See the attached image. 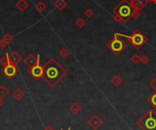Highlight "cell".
I'll return each mask as SVG.
<instances>
[{
    "label": "cell",
    "mask_w": 156,
    "mask_h": 130,
    "mask_svg": "<svg viewBox=\"0 0 156 130\" xmlns=\"http://www.w3.org/2000/svg\"><path fill=\"white\" fill-rule=\"evenodd\" d=\"M43 79L50 87H54L66 76V70L54 58H50L44 67Z\"/></svg>",
    "instance_id": "6da1fadb"
},
{
    "label": "cell",
    "mask_w": 156,
    "mask_h": 130,
    "mask_svg": "<svg viewBox=\"0 0 156 130\" xmlns=\"http://www.w3.org/2000/svg\"><path fill=\"white\" fill-rule=\"evenodd\" d=\"M133 8L128 0H122L118 6L113 9V19L116 23H127L130 18L132 17Z\"/></svg>",
    "instance_id": "7a4b0ae2"
},
{
    "label": "cell",
    "mask_w": 156,
    "mask_h": 130,
    "mask_svg": "<svg viewBox=\"0 0 156 130\" xmlns=\"http://www.w3.org/2000/svg\"><path fill=\"white\" fill-rule=\"evenodd\" d=\"M136 125L142 130H156V112L151 109L139 118Z\"/></svg>",
    "instance_id": "3957f363"
},
{
    "label": "cell",
    "mask_w": 156,
    "mask_h": 130,
    "mask_svg": "<svg viewBox=\"0 0 156 130\" xmlns=\"http://www.w3.org/2000/svg\"><path fill=\"white\" fill-rule=\"evenodd\" d=\"M115 36L126 37L129 40L130 44L136 49H139L141 47H143V45L147 42V37H145V35H143L140 30L134 31L130 36H127V35H122V34H115Z\"/></svg>",
    "instance_id": "277c9868"
},
{
    "label": "cell",
    "mask_w": 156,
    "mask_h": 130,
    "mask_svg": "<svg viewBox=\"0 0 156 130\" xmlns=\"http://www.w3.org/2000/svg\"><path fill=\"white\" fill-rule=\"evenodd\" d=\"M107 47L113 54L120 55L126 48V44L124 43L123 40L114 35V37L112 39V41L107 44Z\"/></svg>",
    "instance_id": "5b68a950"
},
{
    "label": "cell",
    "mask_w": 156,
    "mask_h": 130,
    "mask_svg": "<svg viewBox=\"0 0 156 130\" xmlns=\"http://www.w3.org/2000/svg\"><path fill=\"white\" fill-rule=\"evenodd\" d=\"M39 58H40V56H39V55H38L36 65H35V66H33L32 67L29 68L30 75H31V76L34 78H41L44 76L45 69H44V67L42 66H40V64H39Z\"/></svg>",
    "instance_id": "8992f818"
},
{
    "label": "cell",
    "mask_w": 156,
    "mask_h": 130,
    "mask_svg": "<svg viewBox=\"0 0 156 130\" xmlns=\"http://www.w3.org/2000/svg\"><path fill=\"white\" fill-rule=\"evenodd\" d=\"M17 73V68L16 64L12 63L9 59L7 65L3 68V74L7 77H13L16 76Z\"/></svg>",
    "instance_id": "52a82bcc"
},
{
    "label": "cell",
    "mask_w": 156,
    "mask_h": 130,
    "mask_svg": "<svg viewBox=\"0 0 156 130\" xmlns=\"http://www.w3.org/2000/svg\"><path fill=\"white\" fill-rule=\"evenodd\" d=\"M102 123H103L102 119L96 114L92 115V116L90 117V118L89 119V121H88L89 126L91 127L93 130H98L100 127L102 126Z\"/></svg>",
    "instance_id": "ba28073f"
},
{
    "label": "cell",
    "mask_w": 156,
    "mask_h": 130,
    "mask_svg": "<svg viewBox=\"0 0 156 130\" xmlns=\"http://www.w3.org/2000/svg\"><path fill=\"white\" fill-rule=\"evenodd\" d=\"M129 2L133 10H137V11H141L148 4L147 0H130Z\"/></svg>",
    "instance_id": "9c48e42d"
},
{
    "label": "cell",
    "mask_w": 156,
    "mask_h": 130,
    "mask_svg": "<svg viewBox=\"0 0 156 130\" xmlns=\"http://www.w3.org/2000/svg\"><path fill=\"white\" fill-rule=\"evenodd\" d=\"M69 110L72 115H74V116H77V115H79L80 112L82 111V107L79 106V104L78 102H73L69 106Z\"/></svg>",
    "instance_id": "30bf717a"
},
{
    "label": "cell",
    "mask_w": 156,
    "mask_h": 130,
    "mask_svg": "<svg viewBox=\"0 0 156 130\" xmlns=\"http://www.w3.org/2000/svg\"><path fill=\"white\" fill-rule=\"evenodd\" d=\"M24 63H25V65H26L27 67H28L30 68V67H32L33 66L36 65L37 58H36V57H35L33 54H30V55H28V56L27 57V58L24 60Z\"/></svg>",
    "instance_id": "8fae6325"
},
{
    "label": "cell",
    "mask_w": 156,
    "mask_h": 130,
    "mask_svg": "<svg viewBox=\"0 0 156 130\" xmlns=\"http://www.w3.org/2000/svg\"><path fill=\"white\" fill-rule=\"evenodd\" d=\"M9 59L12 63L17 65L20 61L22 60V57L17 52V51H12L9 54Z\"/></svg>",
    "instance_id": "7c38bea8"
},
{
    "label": "cell",
    "mask_w": 156,
    "mask_h": 130,
    "mask_svg": "<svg viewBox=\"0 0 156 130\" xmlns=\"http://www.w3.org/2000/svg\"><path fill=\"white\" fill-rule=\"evenodd\" d=\"M25 94L24 93V91L21 89V88H19V87H17V88H16L14 90V91L12 92V96H13V97L14 98H16L17 100H20L21 98H23L24 97H25Z\"/></svg>",
    "instance_id": "4fadbf2b"
},
{
    "label": "cell",
    "mask_w": 156,
    "mask_h": 130,
    "mask_svg": "<svg viewBox=\"0 0 156 130\" xmlns=\"http://www.w3.org/2000/svg\"><path fill=\"white\" fill-rule=\"evenodd\" d=\"M110 83H112V86H114L115 87H118L120 86V85H122V79L120 76H118V75H115V76L112 79H110Z\"/></svg>",
    "instance_id": "5bb4252c"
},
{
    "label": "cell",
    "mask_w": 156,
    "mask_h": 130,
    "mask_svg": "<svg viewBox=\"0 0 156 130\" xmlns=\"http://www.w3.org/2000/svg\"><path fill=\"white\" fill-rule=\"evenodd\" d=\"M54 7L58 10H59V11H61V10H63L67 7V2L65 0H56L54 3Z\"/></svg>",
    "instance_id": "9a60e30c"
},
{
    "label": "cell",
    "mask_w": 156,
    "mask_h": 130,
    "mask_svg": "<svg viewBox=\"0 0 156 130\" xmlns=\"http://www.w3.org/2000/svg\"><path fill=\"white\" fill-rule=\"evenodd\" d=\"M9 91L8 89L4 86V85H2V86H0V98H5L7 97V96L8 95Z\"/></svg>",
    "instance_id": "2e32d148"
},
{
    "label": "cell",
    "mask_w": 156,
    "mask_h": 130,
    "mask_svg": "<svg viewBox=\"0 0 156 130\" xmlns=\"http://www.w3.org/2000/svg\"><path fill=\"white\" fill-rule=\"evenodd\" d=\"M17 7L19 10L24 11V10L28 7V3L25 1V0H19V1L17 3Z\"/></svg>",
    "instance_id": "e0dca14e"
},
{
    "label": "cell",
    "mask_w": 156,
    "mask_h": 130,
    "mask_svg": "<svg viewBox=\"0 0 156 130\" xmlns=\"http://www.w3.org/2000/svg\"><path fill=\"white\" fill-rule=\"evenodd\" d=\"M58 55L60 57H61L62 58H67V57H69V51L67 49V48H61L58 51Z\"/></svg>",
    "instance_id": "ac0fdd59"
},
{
    "label": "cell",
    "mask_w": 156,
    "mask_h": 130,
    "mask_svg": "<svg viewBox=\"0 0 156 130\" xmlns=\"http://www.w3.org/2000/svg\"><path fill=\"white\" fill-rule=\"evenodd\" d=\"M130 61L132 62V64H138V63H140V61H141V57L139 56L138 54H133L132 57H130Z\"/></svg>",
    "instance_id": "d6986e66"
},
{
    "label": "cell",
    "mask_w": 156,
    "mask_h": 130,
    "mask_svg": "<svg viewBox=\"0 0 156 130\" xmlns=\"http://www.w3.org/2000/svg\"><path fill=\"white\" fill-rule=\"evenodd\" d=\"M8 60H9V55L7 53L6 56H4L0 58V65H2L3 67H6L8 63Z\"/></svg>",
    "instance_id": "ffe728a7"
},
{
    "label": "cell",
    "mask_w": 156,
    "mask_h": 130,
    "mask_svg": "<svg viewBox=\"0 0 156 130\" xmlns=\"http://www.w3.org/2000/svg\"><path fill=\"white\" fill-rule=\"evenodd\" d=\"M76 26L79 27V28H82L85 27V25H86V22H85V20L83 18H78L76 20Z\"/></svg>",
    "instance_id": "44dd1931"
},
{
    "label": "cell",
    "mask_w": 156,
    "mask_h": 130,
    "mask_svg": "<svg viewBox=\"0 0 156 130\" xmlns=\"http://www.w3.org/2000/svg\"><path fill=\"white\" fill-rule=\"evenodd\" d=\"M149 101L151 104L153 105V107L156 108V92L151 96V97L149 98Z\"/></svg>",
    "instance_id": "7402d4cb"
},
{
    "label": "cell",
    "mask_w": 156,
    "mask_h": 130,
    "mask_svg": "<svg viewBox=\"0 0 156 130\" xmlns=\"http://www.w3.org/2000/svg\"><path fill=\"white\" fill-rule=\"evenodd\" d=\"M140 62L142 64H143V65H147L150 62V58H149V57L146 56V55H143V56L141 57V61Z\"/></svg>",
    "instance_id": "603a6c76"
},
{
    "label": "cell",
    "mask_w": 156,
    "mask_h": 130,
    "mask_svg": "<svg viewBox=\"0 0 156 130\" xmlns=\"http://www.w3.org/2000/svg\"><path fill=\"white\" fill-rule=\"evenodd\" d=\"M84 16L86 17H91L93 16V11H92V9L87 8V9L84 11Z\"/></svg>",
    "instance_id": "cb8c5ba5"
},
{
    "label": "cell",
    "mask_w": 156,
    "mask_h": 130,
    "mask_svg": "<svg viewBox=\"0 0 156 130\" xmlns=\"http://www.w3.org/2000/svg\"><path fill=\"white\" fill-rule=\"evenodd\" d=\"M2 41L7 45L10 43V41H11V37H10V35L9 34H7V35H6V36H5L4 37H3V39H2Z\"/></svg>",
    "instance_id": "d4e9b609"
},
{
    "label": "cell",
    "mask_w": 156,
    "mask_h": 130,
    "mask_svg": "<svg viewBox=\"0 0 156 130\" xmlns=\"http://www.w3.org/2000/svg\"><path fill=\"white\" fill-rule=\"evenodd\" d=\"M149 87L152 88L154 92H156V77L155 78H153L152 81H151L150 83H149Z\"/></svg>",
    "instance_id": "484cf974"
},
{
    "label": "cell",
    "mask_w": 156,
    "mask_h": 130,
    "mask_svg": "<svg viewBox=\"0 0 156 130\" xmlns=\"http://www.w3.org/2000/svg\"><path fill=\"white\" fill-rule=\"evenodd\" d=\"M45 7H46V6H45V5H44L43 3H41V2L38 3V4L37 5V9L38 10L39 12H42L43 10L45 9Z\"/></svg>",
    "instance_id": "4316f807"
},
{
    "label": "cell",
    "mask_w": 156,
    "mask_h": 130,
    "mask_svg": "<svg viewBox=\"0 0 156 130\" xmlns=\"http://www.w3.org/2000/svg\"><path fill=\"white\" fill-rule=\"evenodd\" d=\"M141 15V11H137V10H134L133 13H132V17L134 18H138Z\"/></svg>",
    "instance_id": "83f0119b"
},
{
    "label": "cell",
    "mask_w": 156,
    "mask_h": 130,
    "mask_svg": "<svg viewBox=\"0 0 156 130\" xmlns=\"http://www.w3.org/2000/svg\"><path fill=\"white\" fill-rule=\"evenodd\" d=\"M43 130H55V129H54L53 127H51V126H47V127H44Z\"/></svg>",
    "instance_id": "f1b7e54d"
},
{
    "label": "cell",
    "mask_w": 156,
    "mask_h": 130,
    "mask_svg": "<svg viewBox=\"0 0 156 130\" xmlns=\"http://www.w3.org/2000/svg\"><path fill=\"white\" fill-rule=\"evenodd\" d=\"M3 105H4L3 100H2V98H0V108H1V107H3Z\"/></svg>",
    "instance_id": "f546056e"
},
{
    "label": "cell",
    "mask_w": 156,
    "mask_h": 130,
    "mask_svg": "<svg viewBox=\"0 0 156 130\" xmlns=\"http://www.w3.org/2000/svg\"><path fill=\"white\" fill-rule=\"evenodd\" d=\"M147 3H153V0H147Z\"/></svg>",
    "instance_id": "4dcf8cb0"
}]
</instances>
